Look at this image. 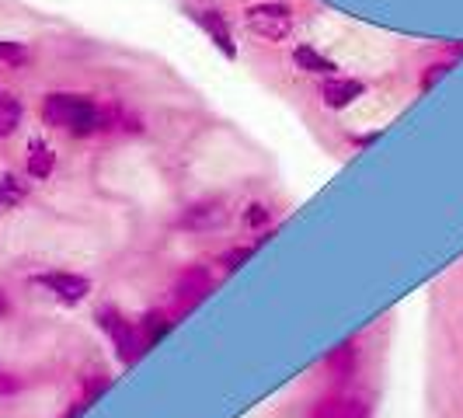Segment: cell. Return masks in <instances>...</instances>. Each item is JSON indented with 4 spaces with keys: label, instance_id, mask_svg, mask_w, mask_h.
Returning <instances> with one entry per match:
<instances>
[{
    "label": "cell",
    "instance_id": "1",
    "mask_svg": "<svg viewBox=\"0 0 463 418\" xmlns=\"http://www.w3.org/2000/svg\"><path fill=\"white\" fill-rule=\"evenodd\" d=\"M43 119L56 129L73 133V137H88V133H98L105 126V112L91 98H80V94H49L43 101Z\"/></svg>",
    "mask_w": 463,
    "mask_h": 418
},
{
    "label": "cell",
    "instance_id": "2",
    "mask_svg": "<svg viewBox=\"0 0 463 418\" xmlns=\"http://www.w3.org/2000/svg\"><path fill=\"white\" fill-rule=\"evenodd\" d=\"M244 22L265 43H282L293 32V14L282 4H255V7H248Z\"/></svg>",
    "mask_w": 463,
    "mask_h": 418
},
{
    "label": "cell",
    "instance_id": "3",
    "mask_svg": "<svg viewBox=\"0 0 463 418\" xmlns=\"http://www.w3.org/2000/svg\"><path fill=\"white\" fill-rule=\"evenodd\" d=\"M98 325L112 335V342H116V352L122 363H133V359H137L139 348H137V338H133V328H129V321H126L118 310H112V307L98 310Z\"/></svg>",
    "mask_w": 463,
    "mask_h": 418
},
{
    "label": "cell",
    "instance_id": "4",
    "mask_svg": "<svg viewBox=\"0 0 463 418\" xmlns=\"http://www.w3.org/2000/svg\"><path fill=\"white\" fill-rule=\"evenodd\" d=\"M39 282L63 303H80L91 293V282L84 276H73V272H46V276H39Z\"/></svg>",
    "mask_w": 463,
    "mask_h": 418
},
{
    "label": "cell",
    "instance_id": "5",
    "mask_svg": "<svg viewBox=\"0 0 463 418\" xmlns=\"http://www.w3.org/2000/svg\"><path fill=\"white\" fill-rule=\"evenodd\" d=\"M359 94H363L359 81H338V77H331V81L321 84V98H325V105H331V109H345Z\"/></svg>",
    "mask_w": 463,
    "mask_h": 418
},
{
    "label": "cell",
    "instance_id": "6",
    "mask_svg": "<svg viewBox=\"0 0 463 418\" xmlns=\"http://www.w3.org/2000/svg\"><path fill=\"white\" fill-rule=\"evenodd\" d=\"M227 220V209L220 203H195L192 209H185V227H195V231H206V227H220Z\"/></svg>",
    "mask_w": 463,
    "mask_h": 418
},
{
    "label": "cell",
    "instance_id": "7",
    "mask_svg": "<svg viewBox=\"0 0 463 418\" xmlns=\"http://www.w3.org/2000/svg\"><path fill=\"white\" fill-rule=\"evenodd\" d=\"M209 290H213V279H209V272L206 269H188L185 276L178 279V297L185 303H195V300H203Z\"/></svg>",
    "mask_w": 463,
    "mask_h": 418
},
{
    "label": "cell",
    "instance_id": "8",
    "mask_svg": "<svg viewBox=\"0 0 463 418\" xmlns=\"http://www.w3.org/2000/svg\"><path fill=\"white\" fill-rule=\"evenodd\" d=\"M52 167H56L52 147H46L43 139H35V143L28 147V175H32V178H49Z\"/></svg>",
    "mask_w": 463,
    "mask_h": 418
},
{
    "label": "cell",
    "instance_id": "9",
    "mask_svg": "<svg viewBox=\"0 0 463 418\" xmlns=\"http://www.w3.org/2000/svg\"><path fill=\"white\" fill-rule=\"evenodd\" d=\"M199 22L206 24V32L213 35V43L223 49L227 56H233V52H237V49H233V39H231V28H227V22H223L216 11H203V14H199Z\"/></svg>",
    "mask_w": 463,
    "mask_h": 418
},
{
    "label": "cell",
    "instance_id": "10",
    "mask_svg": "<svg viewBox=\"0 0 463 418\" xmlns=\"http://www.w3.org/2000/svg\"><path fill=\"white\" fill-rule=\"evenodd\" d=\"M310 418H366V408L359 401H321Z\"/></svg>",
    "mask_w": 463,
    "mask_h": 418
},
{
    "label": "cell",
    "instance_id": "11",
    "mask_svg": "<svg viewBox=\"0 0 463 418\" xmlns=\"http://www.w3.org/2000/svg\"><path fill=\"white\" fill-rule=\"evenodd\" d=\"M293 60H297V67L307 70V73H331V70H335V63H331L327 56H321V52H314L310 46H297V52H293Z\"/></svg>",
    "mask_w": 463,
    "mask_h": 418
},
{
    "label": "cell",
    "instance_id": "12",
    "mask_svg": "<svg viewBox=\"0 0 463 418\" xmlns=\"http://www.w3.org/2000/svg\"><path fill=\"white\" fill-rule=\"evenodd\" d=\"M18 122H22V101L0 94V137H11L18 129Z\"/></svg>",
    "mask_w": 463,
    "mask_h": 418
},
{
    "label": "cell",
    "instance_id": "13",
    "mask_svg": "<svg viewBox=\"0 0 463 418\" xmlns=\"http://www.w3.org/2000/svg\"><path fill=\"white\" fill-rule=\"evenodd\" d=\"M24 199V185L14 178V175H0V209L18 206Z\"/></svg>",
    "mask_w": 463,
    "mask_h": 418
},
{
    "label": "cell",
    "instance_id": "14",
    "mask_svg": "<svg viewBox=\"0 0 463 418\" xmlns=\"http://www.w3.org/2000/svg\"><path fill=\"white\" fill-rule=\"evenodd\" d=\"M355 363V346H342L335 356H327V366L331 370H342V366H352Z\"/></svg>",
    "mask_w": 463,
    "mask_h": 418
},
{
    "label": "cell",
    "instance_id": "15",
    "mask_svg": "<svg viewBox=\"0 0 463 418\" xmlns=\"http://www.w3.org/2000/svg\"><path fill=\"white\" fill-rule=\"evenodd\" d=\"M0 60H4V63H24L28 52H24V46H18V43H0Z\"/></svg>",
    "mask_w": 463,
    "mask_h": 418
},
{
    "label": "cell",
    "instance_id": "16",
    "mask_svg": "<svg viewBox=\"0 0 463 418\" xmlns=\"http://www.w3.org/2000/svg\"><path fill=\"white\" fill-rule=\"evenodd\" d=\"M146 346H150V342H154V338H161L164 331H167V328H171V321H164V318H154V314H150V318H146Z\"/></svg>",
    "mask_w": 463,
    "mask_h": 418
},
{
    "label": "cell",
    "instance_id": "17",
    "mask_svg": "<svg viewBox=\"0 0 463 418\" xmlns=\"http://www.w3.org/2000/svg\"><path fill=\"white\" fill-rule=\"evenodd\" d=\"M244 223H248V227H261V223H269V209L261 206V203L248 206V213H244Z\"/></svg>",
    "mask_w": 463,
    "mask_h": 418
},
{
    "label": "cell",
    "instance_id": "18",
    "mask_svg": "<svg viewBox=\"0 0 463 418\" xmlns=\"http://www.w3.org/2000/svg\"><path fill=\"white\" fill-rule=\"evenodd\" d=\"M251 252H255V248H233V252L223 255V265H227V269H237L241 261H248V258H251Z\"/></svg>",
    "mask_w": 463,
    "mask_h": 418
},
{
    "label": "cell",
    "instance_id": "19",
    "mask_svg": "<svg viewBox=\"0 0 463 418\" xmlns=\"http://www.w3.org/2000/svg\"><path fill=\"white\" fill-rule=\"evenodd\" d=\"M22 387V380L18 376H11V373H0V394H14Z\"/></svg>",
    "mask_w": 463,
    "mask_h": 418
},
{
    "label": "cell",
    "instance_id": "20",
    "mask_svg": "<svg viewBox=\"0 0 463 418\" xmlns=\"http://www.w3.org/2000/svg\"><path fill=\"white\" fill-rule=\"evenodd\" d=\"M442 73H446V67H432V73L425 77V88H432V81H439Z\"/></svg>",
    "mask_w": 463,
    "mask_h": 418
},
{
    "label": "cell",
    "instance_id": "21",
    "mask_svg": "<svg viewBox=\"0 0 463 418\" xmlns=\"http://www.w3.org/2000/svg\"><path fill=\"white\" fill-rule=\"evenodd\" d=\"M0 314H7V300H4V293H0Z\"/></svg>",
    "mask_w": 463,
    "mask_h": 418
}]
</instances>
